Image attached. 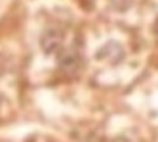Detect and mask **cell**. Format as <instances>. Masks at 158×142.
Listing matches in <instances>:
<instances>
[{"label":"cell","instance_id":"cell-1","mask_svg":"<svg viewBox=\"0 0 158 142\" xmlns=\"http://www.w3.org/2000/svg\"><path fill=\"white\" fill-rule=\"evenodd\" d=\"M82 67V55L81 51L77 47H68V49H62L59 52V68L62 73L73 76L76 74Z\"/></svg>","mask_w":158,"mask_h":142},{"label":"cell","instance_id":"cell-2","mask_svg":"<svg viewBox=\"0 0 158 142\" xmlns=\"http://www.w3.org/2000/svg\"><path fill=\"white\" fill-rule=\"evenodd\" d=\"M41 47L46 54H56L63 49V33L57 27H51L41 35Z\"/></svg>","mask_w":158,"mask_h":142},{"label":"cell","instance_id":"cell-3","mask_svg":"<svg viewBox=\"0 0 158 142\" xmlns=\"http://www.w3.org/2000/svg\"><path fill=\"white\" fill-rule=\"evenodd\" d=\"M109 2H111V5H112L115 10H118V11H125V10H128V8L131 6L133 0H109Z\"/></svg>","mask_w":158,"mask_h":142},{"label":"cell","instance_id":"cell-4","mask_svg":"<svg viewBox=\"0 0 158 142\" xmlns=\"http://www.w3.org/2000/svg\"><path fill=\"white\" fill-rule=\"evenodd\" d=\"M153 32H155V35L158 36V18L155 19V24H153Z\"/></svg>","mask_w":158,"mask_h":142},{"label":"cell","instance_id":"cell-5","mask_svg":"<svg viewBox=\"0 0 158 142\" xmlns=\"http://www.w3.org/2000/svg\"><path fill=\"white\" fill-rule=\"evenodd\" d=\"M114 142H128V140H125V139H117V140H114Z\"/></svg>","mask_w":158,"mask_h":142}]
</instances>
